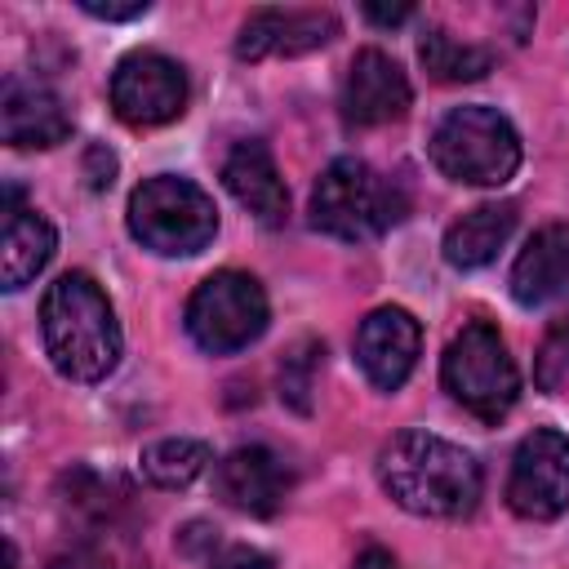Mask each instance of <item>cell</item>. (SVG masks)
Here are the masks:
<instances>
[{"label":"cell","mask_w":569,"mask_h":569,"mask_svg":"<svg viewBox=\"0 0 569 569\" xmlns=\"http://www.w3.org/2000/svg\"><path fill=\"white\" fill-rule=\"evenodd\" d=\"M378 480L396 507L413 516H431V520L471 516L485 489L480 462L462 445L431 436V431L391 436L378 453Z\"/></svg>","instance_id":"6da1fadb"},{"label":"cell","mask_w":569,"mask_h":569,"mask_svg":"<svg viewBox=\"0 0 569 569\" xmlns=\"http://www.w3.org/2000/svg\"><path fill=\"white\" fill-rule=\"evenodd\" d=\"M40 333L53 369L71 382H102L120 365V325L111 298L84 271H67L44 289Z\"/></svg>","instance_id":"7a4b0ae2"},{"label":"cell","mask_w":569,"mask_h":569,"mask_svg":"<svg viewBox=\"0 0 569 569\" xmlns=\"http://www.w3.org/2000/svg\"><path fill=\"white\" fill-rule=\"evenodd\" d=\"M409 213L400 182L360 156H338L311 187V227L333 240H373Z\"/></svg>","instance_id":"3957f363"},{"label":"cell","mask_w":569,"mask_h":569,"mask_svg":"<svg viewBox=\"0 0 569 569\" xmlns=\"http://www.w3.org/2000/svg\"><path fill=\"white\" fill-rule=\"evenodd\" d=\"M431 164L467 187H502L520 169V133L498 107H453L431 129Z\"/></svg>","instance_id":"277c9868"},{"label":"cell","mask_w":569,"mask_h":569,"mask_svg":"<svg viewBox=\"0 0 569 569\" xmlns=\"http://www.w3.org/2000/svg\"><path fill=\"white\" fill-rule=\"evenodd\" d=\"M129 236L164 258H187L200 253L218 236V209L204 187L178 173H156L133 187L129 196Z\"/></svg>","instance_id":"5b68a950"},{"label":"cell","mask_w":569,"mask_h":569,"mask_svg":"<svg viewBox=\"0 0 569 569\" xmlns=\"http://www.w3.org/2000/svg\"><path fill=\"white\" fill-rule=\"evenodd\" d=\"M440 382L480 422L507 418L516 396H520L516 360L507 356L502 333L485 320H471L449 338V347L440 356Z\"/></svg>","instance_id":"8992f818"},{"label":"cell","mask_w":569,"mask_h":569,"mask_svg":"<svg viewBox=\"0 0 569 569\" xmlns=\"http://www.w3.org/2000/svg\"><path fill=\"white\" fill-rule=\"evenodd\" d=\"M271 320L267 293L249 271H213L187 302V333L209 356H231L262 338Z\"/></svg>","instance_id":"52a82bcc"},{"label":"cell","mask_w":569,"mask_h":569,"mask_svg":"<svg viewBox=\"0 0 569 569\" xmlns=\"http://www.w3.org/2000/svg\"><path fill=\"white\" fill-rule=\"evenodd\" d=\"M507 507L520 520H556L569 511V436L556 427H533L507 471Z\"/></svg>","instance_id":"ba28073f"},{"label":"cell","mask_w":569,"mask_h":569,"mask_svg":"<svg viewBox=\"0 0 569 569\" xmlns=\"http://www.w3.org/2000/svg\"><path fill=\"white\" fill-rule=\"evenodd\" d=\"M111 111L129 129H156L178 120L187 111V71L156 49L120 58L111 71Z\"/></svg>","instance_id":"9c48e42d"},{"label":"cell","mask_w":569,"mask_h":569,"mask_svg":"<svg viewBox=\"0 0 569 569\" xmlns=\"http://www.w3.org/2000/svg\"><path fill=\"white\" fill-rule=\"evenodd\" d=\"M413 102V89H409V76L400 71V62L382 49H360L342 76V93H338V107H342V120L351 129H378V124H391L409 111Z\"/></svg>","instance_id":"30bf717a"},{"label":"cell","mask_w":569,"mask_h":569,"mask_svg":"<svg viewBox=\"0 0 569 569\" xmlns=\"http://www.w3.org/2000/svg\"><path fill=\"white\" fill-rule=\"evenodd\" d=\"M422 351V329L405 307H373L356 329V365L378 391L409 382Z\"/></svg>","instance_id":"8fae6325"},{"label":"cell","mask_w":569,"mask_h":569,"mask_svg":"<svg viewBox=\"0 0 569 569\" xmlns=\"http://www.w3.org/2000/svg\"><path fill=\"white\" fill-rule=\"evenodd\" d=\"M338 36V18L329 9H253L240 22L236 58L262 62V58H298L311 49H325Z\"/></svg>","instance_id":"7c38bea8"},{"label":"cell","mask_w":569,"mask_h":569,"mask_svg":"<svg viewBox=\"0 0 569 569\" xmlns=\"http://www.w3.org/2000/svg\"><path fill=\"white\" fill-rule=\"evenodd\" d=\"M0 133L9 147H58L71 138V116L62 98L36 76H9L0 93Z\"/></svg>","instance_id":"4fadbf2b"},{"label":"cell","mask_w":569,"mask_h":569,"mask_svg":"<svg viewBox=\"0 0 569 569\" xmlns=\"http://www.w3.org/2000/svg\"><path fill=\"white\" fill-rule=\"evenodd\" d=\"M213 485L227 507L244 516H276L289 493V467L267 445H240L218 462Z\"/></svg>","instance_id":"5bb4252c"},{"label":"cell","mask_w":569,"mask_h":569,"mask_svg":"<svg viewBox=\"0 0 569 569\" xmlns=\"http://www.w3.org/2000/svg\"><path fill=\"white\" fill-rule=\"evenodd\" d=\"M58 249V236L44 213L22 204L18 187H4V209H0V284L22 289L31 284Z\"/></svg>","instance_id":"9a60e30c"},{"label":"cell","mask_w":569,"mask_h":569,"mask_svg":"<svg viewBox=\"0 0 569 569\" xmlns=\"http://www.w3.org/2000/svg\"><path fill=\"white\" fill-rule=\"evenodd\" d=\"M222 182L236 196V204L249 209L262 227H284V218H289V187H284L267 142H258V138L236 142L227 151V160H222Z\"/></svg>","instance_id":"2e32d148"},{"label":"cell","mask_w":569,"mask_h":569,"mask_svg":"<svg viewBox=\"0 0 569 569\" xmlns=\"http://www.w3.org/2000/svg\"><path fill=\"white\" fill-rule=\"evenodd\" d=\"M560 293H569V222L533 231L511 267V298L520 307H542Z\"/></svg>","instance_id":"e0dca14e"},{"label":"cell","mask_w":569,"mask_h":569,"mask_svg":"<svg viewBox=\"0 0 569 569\" xmlns=\"http://www.w3.org/2000/svg\"><path fill=\"white\" fill-rule=\"evenodd\" d=\"M511 231H516V204L511 200H485V204H476L449 222L445 244H440L445 262L458 271H476V267L498 258V249L511 240Z\"/></svg>","instance_id":"ac0fdd59"},{"label":"cell","mask_w":569,"mask_h":569,"mask_svg":"<svg viewBox=\"0 0 569 569\" xmlns=\"http://www.w3.org/2000/svg\"><path fill=\"white\" fill-rule=\"evenodd\" d=\"M209 462H213V449L191 436H164L138 453V471L156 489H187L209 471Z\"/></svg>","instance_id":"d6986e66"},{"label":"cell","mask_w":569,"mask_h":569,"mask_svg":"<svg viewBox=\"0 0 569 569\" xmlns=\"http://www.w3.org/2000/svg\"><path fill=\"white\" fill-rule=\"evenodd\" d=\"M418 58L427 67L431 80L440 84H462V80H480L493 67V53L467 40H453L445 27H427L418 40Z\"/></svg>","instance_id":"ffe728a7"},{"label":"cell","mask_w":569,"mask_h":569,"mask_svg":"<svg viewBox=\"0 0 569 569\" xmlns=\"http://www.w3.org/2000/svg\"><path fill=\"white\" fill-rule=\"evenodd\" d=\"M320 360H325V347L316 338H298L284 360H280V396L298 409V413H311V391H316V373H320Z\"/></svg>","instance_id":"44dd1931"},{"label":"cell","mask_w":569,"mask_h":569,"mask_svg":"<svg viewBox=\"0 0 569 569\" xmlns=\"http://www.w3.org/2000/svg\"><path fill=\"white\" fill-rule=\"evenodd\" d=\"M533 382L542 391H560L569 382V307L547 325L538 356H533Z\"/></svg>","instance_id":"7402d4cb"},{"label":"cell","mask_w":569,"mask_h":569,"mask_svg":"<svg viewBox=\"0 0 569 569\" xmlns=\"http://www.w3.org/2000/svg\"><path fill=\"white\" fill-rule=\"evenodd\" d=\"M84 178H89L93 191L111 187V178H116V156H111L107 147H89V151H84Z\"/></svg>","instance_id":"603a6c76"},{"label":"cell","mask_w":569,"mask_h":569,"mask_svg":"<svg viewBox=\"0 0 569 569\" xmlns=\"http://www.w3.org/2000/svg\"><path fill=\"white\" fill-rule=\"evenodd\" d=\"M80 9L89 18H102V22H124V18H142L151 4L147 0H129V4H102V0H80Z\"/></svg>","instance_id":"cb8c5ba5"},{"label":"cell","mask_w":569,"mask_h":569,"mask_svg":"<svg viewBox=\"0 0 569 569\" xmlns=\"http://www.w3.org/2000/svg\"><path fill=\"white\" fill-rule=\"evenodd\" d=\"M413 13V4H365V18L378 27H400Z\"/></svg>","instance_id":"d4e9b609"},{"label":"cell","mask_w":569,"mask_h":569,"mask_svg":"<svg viewBox=\"0 0 569 569\" xmlns=\"http://www.w3.org/2000/svg\"><path fill=\"white\" fill-rule=\"evenodd\" d=\"M213 569H276V565H271L262 551H231V556L218 560Z\"/></svg>","instance_id":"484cf974"},{"label":"cell","mask_w":569,"mask_h":569,"mask_svg":"<svg viewBox=\"0 0 569 569\" xmlns=\"http://www.w3.org/2000/svg\"><path fill=\"white\" fill-rule=\"evenodd\" d=\"M351 569H400V565H396V556H391L387 547H365Z\"/></svg>","instance_id":"4316f807"},{"label":"cell","mask_w":569,"mask_h":569,"mask_svg":"<svg viewBox=\"0 0 569 569\" xmlns=\"http://www.w3.org/2000/svg\"><path fill=\"white\" fill-rule=\"evenodd\" d=\"M98 569H147L138 556H120V551H107V560Z\"/></svg>","instance_id":"83f0119b"}]
</instances>
